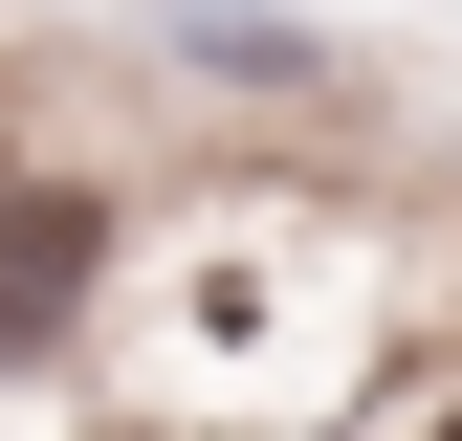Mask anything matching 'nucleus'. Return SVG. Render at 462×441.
<instances>
[{
	"label": "nucleus",
	"mask_w": 462,
	"mask_h": 441,
	"mask_svg": "<svg viewBox=\"0 0 462 441\" xmlns=\"http://www.w3.org/2000/svg\"><path fill=\"white\" fill-rule=\"evenodd\" d=\"M67 265H88V199H0V353L67 331Z\"/></svg>",
	"instance_id": "nucleus-1"
},
{
	"label": "nucleus",
	"mask_w": 462,
	"mask_h": 441,
	"mask_svg": "<svg viewBox=\"0 0 462 441\" xmlns=\"http://www.w3.org/2000/svg\"><path fill=\"white\" fill-rule=\"evenodd\" d=\"M177 44H199V67H243V89H309V67H330V44L264 23V0H177Z\"/></svg>",
	"instance_id": "nucleus-2"
},
{
	"label": "nucleus",
	"mask_w": 462,
	"mask_h": 441,
	"mask_svg": "<svg viewBox=\"0 0 462 441\" xmlns=\"http://www.w3.org/2000/svg\"><path fill=\"white\" fill-rule=\"evenodd\" d=\"M440 441H462V419H440Z\"/></svg>",
	"instance_id": "nucleus-3"
}]
</instances>
